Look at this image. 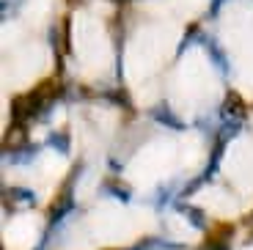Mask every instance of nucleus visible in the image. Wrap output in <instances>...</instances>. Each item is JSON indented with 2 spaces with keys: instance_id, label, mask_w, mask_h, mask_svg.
Returning <instances> with one entry per match:
<instances>
[{
  "instance_id": "1",
  "label": "nucleus",
  "mask_w": 253,
  "mask_h": 250,
  "mask_svg": "<svg viewBox=\"0 0 253 250\" xmlns=\"http://www.w3.org/2000/svg\"><path fill=\"white\" fill-rule=\"evenodd\" d=\"M61 91H63V85H61V83H58V80H52V77H47V80H42V83H39V85L33 88V91H31L28 96H31L33 107H36V110L42 113V110H44V107L50 105L52 99H55V96H61Z\"/></svg>"
},
{
  "instance_id": "2",
  "label": "nucleus",
  "mask_w": 253,
  "mask_h": 250,
  "mask_svg": "<svg viewBox=\"0 0 253 250\" xmlns=\"http://www.w3.org/2000/svg\"><path fill=\"white\" fill-rule=\"evenodd\" d=\"M25 140H28L25 124H11L6 132V138H3V146H6V151H17V149L25 146Z\"/></svg>"
},
{
  "instance_id": "3",
  "label": "nucleus",
  "mask_w": 253,
  "mask_h": 250,
  "mask_svg": "<svg viewBox=\"0 0 253 250\" xmlns=\"http://www.w3.org/2000/svg\"><path fill=\"white\" fill-rule=\"evenodd\" d=\"M245 113H248L245 99H242L237 91H228V96H226V116H237V119H242Z\"/></svg>"
},
{
  "instance_id": "4",
  "label": "nucleus",
  "mask_w": 253,
  "mask_h": 250,
  "mask_svg": "<svg viewBox=\"0 0 253 250\" xmlns=\"http://www.w3.org/2000/svg\"><path fill=\"white\" fill-rule=\"evenodd\" d=\"M6 201H19V204H33V193H28V190H6Z\"/></svg>"
},
{
  "instance_id": "5",
  "label": "nucleus",
  "mask_w": 253,
  "mask_h": 250,
  "mask_svg": "<svg viewBox=\"0 0 253 250\" xmlns=\"http://www.w3.org/2000/svg\"><path fill=\"white\" fill-rule=\"evenodd\" d=\"M154 119H157V121H163V124H171L173 129H179V121L173 119L171 113H168V107H165V105H160L157 110H154Z\"/></svg>"
},
{
  "instance_id": "6",
  "label": "nucleus",
  "mask_w": 253,
  "mask_h": 250,
  "mask_svg": "<svg viewBox=\"0 0 253 250\" xmlns=\"http://www.w3.org/2000/svg\"><path fill=\"white\" fill-rule=\"evenodd\" d=\"M50 146H58L61 151H66V132H63V135H55V138L50 135Z\"/></svg>"
},
{
  "instance_id": "7",
  "label": "nucleus",
  "mask_w": 253,
  "mask_h": 250,
  "mask_svg": "<svg viewBox=\"0 0 253 250\" xmlns=\"http://www.w3.org/2000/svg\"><path fill=\"white\" fill-rule=\"evenodd\" d=\"M204 250H228V248H226V239H212Z\"/></svg>"
}]
</instances>
